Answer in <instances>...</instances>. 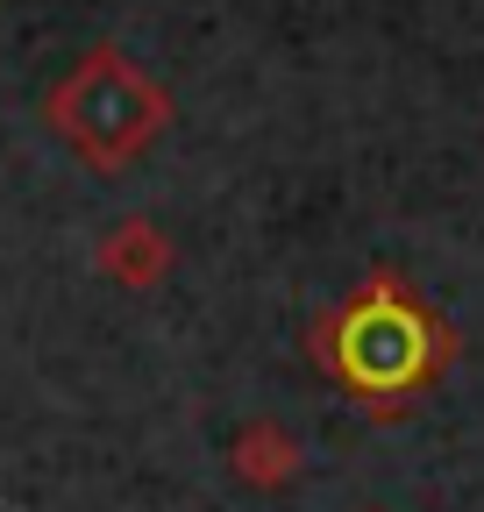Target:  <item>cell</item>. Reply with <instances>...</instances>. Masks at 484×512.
Instances as JSON below:
<instances>
[{"label":"cell","mask_w":484,"mask_h":512,"mask_svg":"<svg viewBox=\"0 0 484 512\" xmlns=\"http://www.w3.org/2000/svg\"><path fill=\"white\" fill-rule=\"evenodd\" d=\"M328 356L356 392L385 399V392L428 384V370L442 363V335L399 285H371V292H356L342 306V320L328 328Z\"/></svg>","instance_id":"obj_1"},{"label":"cell","mask_w":484,"mask_h":512,"mask_svg":"<svg viewBox=\"0 0 484 512\" xmlns=\"http://www.w3.org/2000/svg\"><path fill=\"white\" fill-rule=\"evenodd\" d=\"M50 121H57V136H65L72 150H86L93 164H121L136 143L157 136L164 100H157L114 50H93L79 72L50 93Z\"/></svg>","instance_id":"obj_2"}]
</instances>
